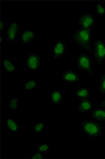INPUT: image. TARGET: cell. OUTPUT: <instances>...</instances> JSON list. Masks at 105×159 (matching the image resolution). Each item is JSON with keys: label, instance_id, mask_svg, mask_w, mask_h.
<instances>
[{"label": "cell", "instance_id": "6da1fadb", "mask_svg": "<svg viewBox=\"0 0 105 159\" xmlns=\"http://www.w3.org/2000/svg\"><path fill=\"white\" fill-rule=\"evenodd\" d=\"M91 32L90 29H83L78 31L75 34L74 39L76 41L89 52H91L90 44L91 40Z\"/></svg>", "mask_w": 105, "mask_h": 159}, {"label": "cell", "instance_id": "7a4b0ae2", "mask_svg": "<svg viewBox=\"0 0 105 159\" xmlns=\"http://www.w3.org/2000/svg\"><path fill=\"white\" fill-rule=\"evenodd\" d=\"M82 126L83 130L89 136L98 137L102 133L101 125L93 121L86 120L83 122Z\"/></svg>", "mask_w": 105, "mask_h": 159}, {"label": "cell", "instance_id": "3957f363", "mask_svg": "<svg viewBox=\"0 0 105 159\" xmlns=\"http://www.w3.org/2000/svg\"><path fill=\"white\" fill-rule=\"evenodd\" d=\"M94 43V57L100 63L105 59V44L101 41H96Z\"/></svg>", "mask_w": 105, "mask_h": 159}, {"label": "cell", "instance_id": "277c9868", "mask_svg": "<svg viewBox=\"0 0 105 159\" xmlns=\"http://www.w3.org/2000/svg\"><path fill=\"white\" fill-rule=\"evenodd\" d=\"M79 68L84 70H86L92 75L91 69V62L90 58L84 54L81 55L78 59Z\"/></svg>", "mask_w": 105, "mask_h": 159}, {"label": "cell", "instance_id": "5b68a950", "mask_svg": "<svg viewBox=\"0 0 105 159\" xmlns=\"http://www.w3.org/2000/svg\"><path fill=\"white\" fill-rule=\"evenodd\" d=\"M41 63L40 58L38 55L33 54L28 58L26 65L32 70H36L40 66Z\"/></svg>", "mask_w": 105, "mask_h": 159}, {"label": "cell", "instance_id": "8992f818", "mask_svg": "<svg viewBox=\"0 0 105 159\" xmlns=\"http://www.w3.org/2000/svg\"><path fill=\"white\" fill-rule=\"evenodd\" d=\"M94 22L93 17L88 14L81 16L79 20V23L84 29L90 28L93 25Z\"/></svg>", "mask_w": 105, "mask_h": 159}, {"label": "cell", "instance_id": "52a82bcc", "mask_svg": "<svg viewBox=\"0 0 105 159\" xmlns=\"http://www.w3.org/2000/svg\"><path fill=\"white\" fill-rule=\"evenodd\" d=\"M62 78L63 81L69 83H74L80 80L79 77L77 74L71 71H65L62 75Z\"/></svg>", "mask_w": 105, "mask_h": 159}, {"label": "cell", "instance_id": "ba28073f", "mask_svg": "<svg viewBox=\"0 0 105 159\" xmlns=\"http://www.w3.org/2000/svg\"><path fill=\"white\" fill-rule=\"evenodd\" d=\"M92 117L97 121H105V110L99 109L93 111L92 112Z\"/></svg>", "mask_w": 105, "mask_h": 159}, {"label": "cell", "instance_id": "9c48e42d", "mask_svg": "<svg viewBox=\"0 0 105 159\" xmlns=\"http://www.w3.org/2000/svg\"><path fill=\"white\" fill-rule=\"evenodd\" d=\"M65 50L64 45L62 42L58 41L54 47V52L55 58L61 57L64 54Z\"/></svg>", "mask_w": 105, "mask_h": 159}, {"label": "cell", "instance_id": "30bf717a", "mask_svg": "<svg viewBox=\"0 0 105 159\" xmlns=\"http://www.w3.org/2000/svg\"><path fill=\"white\" fill-rule=\"evenodd\" d=\"M18 26L17 23H13L10 26L8 30V38L10 41H12L18 32Z\"/></svg>", "mask_w": 105, "mask_h": 159}, {"label": "cell", "instance_id": "8fae6325", "mask_svg": "<svg viewBox=\"0 0 105 159\" xmlns=\"http://www.w3.org/2000/svg\"><path fill=\"white\" fill-rule=\"evenodd\" d=\"M92 108L91 102L86 100H83L79 106L78 109L81 112H86L90 111Z\"/></svg>", "mask_w": 105, "mask_h": 159}, {"label": "cell", "instance_id": "7c38bea8", "mask_svg": "<svg viewBox=\"0 0 105 159\" xmlns=\"http://www.w3.org/2000/svg\"><path fill=\"white\" fill-rule=\"evenodd\" d=\"M35 34L32 31H26L23 34L22 41L23 43H28L32 41L34 38Z\"/></svg>", "mask_w": 105, "mask_h": 159}, {"label": "cell", "instance_id": "4fadbf2b", "mask_svg": "<svg viewBox=\"0 0 105 159\" xmlns=\"http://www.w3.org/2000/svg\"><path fill=\"white\" fill-rule=\"evenodd\" d=\"M90 94V91L87 89L84 88L79 89L77 92L78 97L83 99L88 98Z\"/></svg>", "mask_w": 105, "mask_h": 159}, {"label": "cell", "instance_id": "5bb4252c", "mask_svg": "<svg viewBox=\"0 0 105 159\" xmlns=\"http://www.w3.org/2000/svg\"><path fill=\"white\" fill-rule=\"evenodd\" d=\"M5 124L9 130L12 132H17L18 130V127L15 122L11 119H7Z\"/></svg>", "mask_w": 105, "mask_h": 159}, {"label": "cell", "instance_id": "9a60e30c", "mask_svg": "<svg viewBox=\"0 0 105 159\" xmlns=\"http://www.w3.org/2000/svg\"><path fill=\"white\" fill-rule=\"evenodd\" d=\"M51 99L52 102L55 104H58L61 102L62 99V95L59 91H54L51 94Z\"/></svg>", "mask_w": 105, "mask_h": 159}, {"label": "cell", "instance_id": "2e32d148", "mask_svg": "<svg viewBox=\"0 0 105 159\" xmlns=\"http://www.w3.org/2000/svg\"><path fill=\"white\" fill-rule=\"evenodd\" d=\"M3 65L5 69L9 72H12L15 70V66L9 60H5L3 61Z\"/></svg>", "mask_w": 105, "mask_h": 159}, {"label": "cell", "instance_id": "e0dca14e", "mask_svg": "<svg viewBox=\"0 0 105 159\" xmlns=\"http://www.w3.org/2000/svg\"><path fill=\"white\" fill-rule=\"evenodd\" d=\"M36 82L34 80L28 81L26 83L25 88L26 90H31L36 88Z\"/></svg>", "mask_w": 105, "mask_h": 159}, {"label": "cell", "instance_id": "ac0fdd59", "mask_svg": "<svg viewBox=\"0 0 105 159\" xmlns=\"http://www.w3.org/2000/svg\"><path fill=\"white\" fill-rule=\"evenodd\" d=\"M99 89V91L102 93L105 94V74L102 77Z\"/></svg>", "mask_w": 105, "mask_h": 159}, {"label": "cell", "instance_id": "d6986e66", "mask_svg": "<svg viewBox=\"0 0 105 159\" xmlns=\"http://www.w3.org/2000/svg\"><path fill=\"white\" fill-rule=\"evenodd\" d=\"M49 147L48 144H42L37 148V151L38 152H45L48 150Z\"/></svg>", "mask_w": 105, "mask_h": 159}, {"label": "cell", "instance_id": "ffe728a7", "mask_svg": "<svg viewBox=\"0 0 105 159\" xmlns=\"http://www.w3.org/2000/svg\"><path fill=\"white\" fill-rule=\"evenodd\" d=\"M44 123L42 122H40L39 123H37L35 125L34 129L35 131L36 132H40L44 128Z\"/></svg>", "mask_w": 105, "mask_h": 159}, {"label": "cell", "instance_id": "44dd1931", "mask_svg": "<svg viewBox=\"0 0 105 159\" xmlns=\"http://www.w3.org/2000/svg\"><path fill=\"white\" fill-rule=\"evenodd\" d=\"M18 99L14 98L10 100L9 105V107L11 109H16L17 107Z\"/></svg>", "mask_w": 105, "mask_h": 159}, {"label": "cell", "instance_id": "7402d4cb", "mask_svg": "<svg viewBox=\"0 0 105 159\" xmlns=\"http://www.w3.org/2000/svg\"><path fill=\"white\" fill-rule=\"evenodd\" d=\"M97 12L100 15H103L105 13V9L101 4H98L96 5Z\"/></svg>", "mask_w": 105, "mask_h": 159}, {"label": "cell", "instance_id": "603a6c76", "mask_svg": "<svg viewBox=\"0 0 105 159\" xmlns=\"http://www.w3.org/2000/svg\"><path fill=\"white\" fill-rule=\"evenodd\" d=\"M42 158H43V156L41 153H36L32 157V158L33 159H40Z\"/></svg>", "mask_w": 105, "mask_h": 159}, {"label": "cell", "instance_id": "cb8c5ba5", "mask_svg": "<svg viewBox=\"0 0 105 159\" xmlns=\"http://www.w3.org/2000/svg\"><path fill=\"white\" fill-rule=\"evenodd\" d=\"M101 107L105 108V100L100 105Z\"/></svg>", "mask_w": 105, "mask_h": 159}, {"label": "cell", "instance_id": "d4e9b609", "mask_svg": "<svg viewBox=\"0 0 105 159\" xmlns=\"http://www.w3.org/2000/svg\"><path fill=\"white\" fill-rule=\"evenodd\" d=\"M3 26H4L3 23H2V22H1V30H2V28H3Z\"/></svg>", "mask_w": 105, "mask_h": 159}]
</instances>
